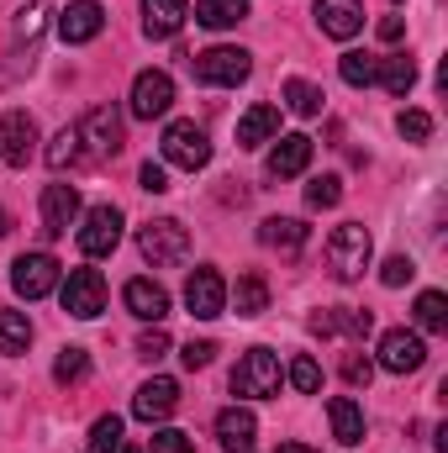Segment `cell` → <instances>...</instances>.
I'll return each mask as SVG.
<instances>
[{"label":"cell","instance_id":"74e56055","mask_svg":"<svg viewBox=\"0 0 448 453\" xmlns=\"http://www.w3.org/2000/svg\"><path fill=\"white\" fill-rule=\"evenodd\" d=\"M121 449V417H101L90 427V453H116Z\"/></svg>","mask_w":448,"mask_h":453},{"label":"cell","instance_id":"2e32d148","mask_svg":"<svg viewBox=\"0 0 448 453\" xmlns=\"http://www.w3.org/2000/svg\"><path fill=\"white\" fill-rule=\"evenodd\" d=\"M74 222H80V190L74 185H48L42 190V232L64 237Z\"/></svg>","mask_w":448,"mask_h":453},{"label":"cell","instance_id":"9c48e42d","mask_svg":"<svg viewBox=\"0 0 448 453\" xmlns=\"http://www.w3.org/2000/svg\"><path fill=\"white\" fill-rule=\"evenodd\" d=\"M74 237H80V253H85V258L116 253V242H121V211H116V206H90Z\"/></svg>","mask_w":448,"mask_h":453},{"label":"cell","instance_id":"f6af8a7d","mask_svg":"<svg viewBox=\"0 0 448 453\" xmlns=\"http://www.w3.org/2000/svg\"><path fill=\"white\" fill-rule=\"evenodd\" d=\"M369 374H375V364H369L364 353H348V358H343V380H348V385H369Z\"/></svg>","mask_w":448,"mask_h":453},{"label":"cell","instance_id":"1f68e13d","mask_svg":"<svg viewBox=\"0 0 448 453\" xmlns=\"http://www.w3.org/2000/svg\"><path fill=\"white\" fill-rule=\"evenodd\" d=\"M42 27H48V0L21 5V11H16V48H32V42L42 37Z\"/></svg>","mask_w":448,"mask_h":453},{"label":"cell","instance_id":"ab89813d","mask_svg":"<svg viewBox=\"0 0 448 453\" xmlns=\"http://www.w3.org/2000/svg\"><path fill=\"white\" fill-rule=\"evenodd\" d=\"M412 274H417V264H412L406 253H396V258H385V264H380V285H390V290H401Z\"/></svg>","mask_w":448,"mask_h":453},{"label":"cell","instance_id":"30bf717a","mask_svg":"<svg viewBox=\"0 0 448 453\" xmlns=\"http://www.w3.org/2000/svg\"><path fill=\"white\" fill-rule=\"evenodd\" d=\"M174 106V80L164 74V69H143L137 80H132V101H127V111L137 116V121H153V116H164Z\"/></svg>","mask_w":448,"mask_h":453},{"label":"cell","instance_id":"cb8c5ba5","mask_svg":"<svg viewBox=\"0 0 448 453\" xmlns=\"http://www.w3.org/2000/svg\"><path fill=\"white\" fill-rule=\"evenodd\" d=\"M274 132H280V111L269 101H259V106H248L243 121H237V148H264Z\"/></svg>","mask_w":448,"mask_h":453},{"label":"cell","instance_id":"7c38bea8","mask_svg":"<svg viewBox=\"0 0 448 453\" xmlns=\"http://www.w3.org/2000/svg\"><path fill=\"white\" fill-rule=\"evenodd\" d=\"M422 364H428V342L417 338V333L390 327V333L380 338V369H385V374H417Z\"/></svg>","mask_w":448,"mask_h":453},{"label":"cell","instance_id":"e575fe53","mask_svg":"<svg viewBox=\"0 0 448 453\" xmlns=\"http://www.w3.org/2000/svg\"><path fill=\"white\" fill-rule=\"evenodd\" d=\"M337 201H343V180H337V174H317V180L306 185V206H312V211H333Z\"/></svg>","mask_w":448,"mask_h":453},{"label":"cell","instance_id":"9a60e30c","mask_svg":"<svg viewBox=\"0 0 448 453\" xmlns=\"http://www.w3.org/2000/svg\"><path fill=\"white\" fill-rule=\"evenodd\" d=\"M101 27H106V11H101V0H69L64 5V16H58V37L64 42H90V37H101Z\"/></svg>","mask_w":448,"mask_h":453},{"label":"cell","instance_id":"5b68a950","mask_svg":"<svg viewBox=\"0 0 448 453\" xmlns=\"http://www.w3.org/2000/svg\"><path fill=\"white\" fill-rule=\"evenodd\" d=\"M58 280H64V264H58L53 253H21V258L11 264V290H16L21 301H42V296H53Z\"/></svg>","mask_w":448,"mask_h":453},{"label":"cell","instance_id":"3957f363","mask_svg":"<svg viewBox=\"0 0 448 453\" xmlns=\"http://www.w3.org/2000/svg\"><path fill=\"white\" fill-rule=\"evenodd\" d=\"M280 358L269 353V348H248L243 358H237V369H232V395H248V401H269V395H280Z\"/></svg>","mask_w":448,"mask_h":453},{"label":"cell","instance_id":"d6986e66","mask_svg":"<svg viewBox=\"0 0 448 453\" xmlns=\"http://www.w3.org/2000/svg\"><path fill=\"white\" fill-rule=\"evenodd\" d=\"M253 438H259V422H253L248 406L217 411V443H222V453H253Z\"/></svg>","mask_w":448,"mask_h":453},{"label":"cell","instance_id":"4dcf8cb0","mask_svg":"<svg viewBox=\"0 0 448 453\" xmlns=\"http://www.w3.org/2000/svg\"><path fill=\"white\" fill-rule=\"evenodd\" d=\"M375 69H380V58H375V53H359V48L337 58V74H343V85H353V90H369V85H375Z\"/></svg>","mask_w":448,"mask_h":453},{"label":"cell","instance_id":"4fadbf2b","mask_svg":"<svg viewBox=\"0 0 448 453\" xmlns=\"http://www.w3.org/2000/svg\"><path fill=\"white\" fill-rule=\"evenodd\" d=\"M32 153H37V121L27 111H5L0 116V158L11 169H27Z\"/></svg>","mask_w":448,"mask_h":453},{"label":"cell","instance_id":"8d00e7d4","mask_svg":"<svg viewBox=\"0 0 448 453\" xmlns=\"http://www.w3.org/2000/svg\"><path fill=\"white\" fill-rule=\"evenodd\" d=\"M290 385H296L301 395H317V390H322V369H317L312 353H296V358H290Z\"/></svg>","mask_w":448,"mask_h":453},{"label":"cell","instance_id":"d4e9b609","mask_svg":"<svg viewBox=\"0 0 448 453\" xmlns=\"http://www.w3.org/2000/svg\"><path fill=\"white\" fill-rule=\"evenodd\" d=\"M306 222H296V217H269V222L259 226V242L264 248H280V253H301L306 248Z\"/></svg>","mask_w":448,"mask_h":453},{"label":"cell","instance_id":"7bdbcfd3","mask_svg":"<svg viewBox=\"0 0 448 453\" xmlns=\"http://www.w3.org/2000/svg\"><path fill=\"white\" fill-rule=\"evenodd\" d=\"M164 353H169V333H164V327L153 322V327H148V333L137 338V358H148V364H153V358H164Z\"/></svg>","mask_w":448,"mask_h":453},{"label":"cell","instance_id":"277c9868","mask_svg":"<svg viewBox=\"0 0 448 453\" xmlns=\"http://www.w3.org/2000/svg\"><path fill=\"white\" fill-rule=\"evenodd\" d=\"M190 69H196V80H201V85L232 90V85H243V80L253 74V58H248L243 48H227V42H217V48L196 53V58H190Z\"/></svg>","mask_w":448,"mask_h":453},{"label":"cell","instance_id":"836d02e7","mask_svg":"<svg viewBox=\"0 0 448 453\" xmlns=\"http://www.w3.org/2000/svg\"><path fill=\"white\" fill-rule=\"evenodd\" d=\"M74 164H80V132L64 127V132L48 142V169H74Z\"/></svg>","mask_w":448,"mask_h":453},{"label":"cell","instance_id":"4316f807","mask_svg":"<svg viewBox=\"0 0 448 453\" xmlns=\"http://www.w3.org/2000/svg\"><path fill=\"white\" fill-rule=\"evenodd\" d=\"M243 16H248V0H201V5H196V21H201V27H212V32L237 27Z\"/></svg>","mask_w":448,"mask_h":453},{"label":"cell","instance_id":"ba28073f","mask_svg":"<svg viewBox=\"0 0 448 453\" xmlns=\"http://www.w3.org/2000/svg\"><path fill=\"white\" fill-rule=\"evenodd\" d=\"M64 311L80 317V322H90V317L106 311V280H101V269H69V280H64Z\"/></svg>","mask_w":448,"mask_h":453},{"label":"cell","instance_id":"ee69618b","mask_svg":"<svg viewBox=\"0 0 448 453\" xmlns=\"http://www.w3.org/2000/svg\"><path fill=\"white\" fill-rule=\"evenodd\" d=\"M180 358H185V369H206V364L217 358V342H212V338H201V342L190 338L185 348H180Z\"/></svg>","mask_w":448,"mask_h":453},{"label":"cell","instance_id":"52a82bcc","mask_svg":"<svg viewBox=\"0 0 448 453\" xmlns=\"http://www.w3.org/2000/svg\"><path fill=\"white\" fill-rule=\"evenodd\" d=\"M137 248H143V258L153 269H169V264H180L190 253V232L174 222V217H158V222H148L137 232Z\"/></svg>","mask_w":448,"mask_h":453},{"label":"cell","instance_id":"5bb4252c","mask_svg":"<svg viewBox=\"0 0 448 453\" xmlns=\"http://www.w3.org/2000/svg\"><path fill=\"white\" fill-rule=\"evenodd\" d=\"M174 406H180V385H174V380H164V374H158V380H148V385H137V395H132V417H137V422H148V427H153V422H169V417H174Z\"/></svg>","mask_w":448,"mask_h":453},{"label":"cell","instance_id":"603a6c76","mask_svg":"<svg viewBox=\"0 0 448 453\" xmlns=\"http://www.w3.org/2000/svg\"><path fill=\"white\" fill-rule=\"evenodd\" d=\"M328 422H333V438L343 449H359L364 443V406L353 395H333L328 401Z\"/></svg>","mask_w":448,"mask_h":453},{"label":"cell","instance_id":"44dd1931","mask_svg":"<svg viewBox=\"0 0 448 453\" xmlns=\"http://www.w3.org/2000/svg\"><path fill=\"white\" fill-rule=\"evenodd\" d=\"M369 327H375V317H369V311H353V306H333V311H317V317H312V333H317V338H337V333L369 338Z\"/></svg>","mask_w":448,"mask_h":453},{"label":"cell","instance_id":"ac0fdd59","mask_svg":"<svg viewBox=\"0 0 448 453\" xmlns=\"http://www.w3.org/2000/svg\"><path fill=\"white\" fill-rule=\"evenodd\" d=\"M121 301H127V311H132L137 322H164V317H169V290H164L158 280H127Z\"/></svg>","mask_w":448,"mask_h":453},{"label":"cell","instance_id":"7402d4cb","mask_svg":"<svg viewBox=\"0 0 448 453\" xmlns=\"http://www.w3.org/2000/svg\"><path fill=\"white\" fill-rule=\"evenodd\" d=\"M185 0H143V32L153 37V42H169L180 27H185Z\"/></svg>","mask_w":448,"mask_h":453},{"label":"cell","instance_id":"8fae6325","mask_svg":"<svg viewBox=\"0 0 448 453\" xmlns=\"http://www.w3.org/2000/svg\"><path fill=\"white\" fill-rule=\"evenodd\" d=\"M185 306H190V317H201V322H217L227 311V280L206 264V269H196L190 280H185Z\"/></svg>","mask_w":448,"mask_h":453},{"label":"cell","instance_id":"60d3db41","mask_svg":"<svg viewBox=\"0 0 448 453\" xmlns=\"http://www.w3.org/2000/svg\"><path fill=\"white\" fill-rule=\"evenodd\" d=\"M396 127H401V137H406V142H428V137H433V116H428V111H401Z\"/></svg>","mask_w":448,"mask_h":453},{"label":"cell","instance_id":"d6a6232c","mask_svg":"<svg viewBox=\"0 0 448 453\" xmlns=\"http://www.w3.org/2000/svg\"><path fill=\"white\" fill-rule=\"evenodd\" d=\"M322 101H328V96H322L317 85H306V80H285V106H290L296 116H322Z\"/></svg>","mask_w":448,"mask_h":453},{"label":"cell","instance_id":"83f0119b","mask_svg":"<svg viewBox=\"0 0 448 453\" xmlns=\"http://www.w3.org/2000/svg\"><path fill=\"white\" fill-rule=\"evenodd\" d=\"M232 306H237V317H264L269 311V285L259 274H243L237 290H232Z\"/></svg>","mask_w":448,"mask_h":453},{"label":"cell","instance_id":"8992f818","mask_svg":"<svg viewBox=\"0 0 448 453\" xmlns=\"http://www.w3.org/2000/svg\"><path fill=\"white\" fill-rule=\"evenodd\" d=\"M164 164H174V169H206L212 164V142H206V132L196 127V121H169L164 127Z\"/></svg>","mask_w":448,"mask_h":453},{"label":"cell","instance_id":"d590c367","mask_svg":"<svg viewBox=\"0 0 448 453\" xmlns=\"http://www.w3.org/2000/svg\"><path fill=\"white\" fill-rule=\"evenodd\" d=\"M85 374H90V353H85V348H64L58 364H53V380H58V385H74V380H85Z\"/></svg>","mask_w":448,"mask_h":453},{"label":"cell","instance_id":"b9f144b4","mask_svg":"<svg viewBox=\"0 0 448 453\" xmlns=\"http://www.w3.org/2000/svg\"><path fill=\"white\" fill-rule=\"evenodd\" d=\"M137 185H143L148 196H164V190H169V164H153V158H148V164L137 169Z\"/></svg>","mask_w":448,"mask_h":453},{"label":"cell","instance_id":"681fc988","mask_svg":"<svg viewBox=\"0 0 448 453\" xmlns=\"http://www.w3.org/2000/svg\"><path fill=\"white\" fill-rule=\"evenodd\" d=\"M116 453H137V449H127V443H121V449H116Z\"/></svg>","mask_w":448,"mask_h":453},{"label":"cell","instance_id":"f35d334b","mask_svg":"<svg viewBox=\"0 0 448 453\" xmlns=\"http://www.w3.org/2000/svg\"><path fill=\"white\" fill-rule=\"evenodd\" d=\"M148 453H196V443H190V433H180V427H158L153 443H148Z\"/></svg>","mask_w":448,"mask_h":453},{"label":"cell","instance_id":"f1b7e54d","mask_svg":"<svg viewBox=\"0 0 448 453\" xmlns=\"http://www.w3.org/2000/svg\"><path fill=\"white\" fill-rule=\"evenodd\" d=\"M27 348H32V322H27V311H0V353L16 358V353H27Z\"/></svg>","mask_w":448,"mask_h":453},{"label":"cell","instance_id":"c3c4849f","mask_svg":"<svg viewBox=\"0 0 448 453\" xmlns=\"http://www.w3.org/2000/svg\"><path fill=\"white\" fill-rule=\"evenodd\" d=\"M280 453H317V449H306V443H285Z\"/></svg>","mask_w":448,"mask_h":453},{"label":"cell","instance_id":"7a4b0ae2","mask_svg":"<svg viewBox=\"0 0 448 453\" xmlns=\"http://www.w3.org/2000/svg\"><path fill=\"white\" fill-rule=\"evenodd\" d=\"M74 132H80V164H106V158L121 153V142H127L116 106H90V111L80 116Z\"/></svg>","mask_w":448,"mask_h":453},{"label":"cell","instance_id":"7dc6e473","mask_svg":"<svg viewBox=\"0 0 448 453\" xmlns=\"http://www.w3.org/2000/svg\"><path fill=\"white\" fill-rule=\"evenodd\" d=\"M11 226H16V222H11V211H5V206H0V237H5V232H11Z\"/></svg>","mask_w":448,"mask_h":453},{"label":"cell","instance_id":"e0dca14e","mask_svg":"<svg viewBox=\"0 0 448 453\" xmlns=\"http://www.w3.org/2000/svg\"><path fill=\"white\" fill-rule=\"evenodd\" d=\"M317 27L337 42L359 37L364 32V0H317Z\"/></svg>","mask_w":448,"mask_h":453},{"label":"cell","instance_id":"bcb514c9","mask_svg":"<svg viewBox=\"0 0 448 453\" xmlns=\"http://www.w3.org/2000/svg\"><path fill=\"white\" fill-rule=\"evenodd\" d=\"M401 32H406L401 16H385V21H380V42H401Z\"/></svg>","mask_w":448,"mask_h":453},{"label":"cell","instance_id":"f546056e","mask_svg":"<svg viewBox=\"0 0 448 453\" xmlns=\"http://www.w3.org/2000/svg\"><path fill=\"white\" fill-rule=\"evenodd\" d=\"M412 317H417L422 333H448V296L444 290H422L417 306H412Z\"/></svg>","mask_w":448,"mask_h":453},{"label":"cell","instance_id":"ffe728a7","mask_svg":"<svg viewBox=\"0 0 448 453\" xmlns=\"http://www.w3.org/2000/svg\"><path fill=\"white\" fill-rule=\"evenodd\" d=\"M306 164H312V137L306 132H285L274 142V153H269V174L274 180H296V174H306Z\"/></svg>","mask_w":448,"mask_h":453},{"label":"cell","instance_id":"484cf974","mask_svg":"<svg viewBox=\"0 0 448 453\" xmlns=\"http://www.w3.org/2000/svg\"><path fill=\"white\" fill-rule=\"evenodd\" d=\"M375 85H385L390 96H406V90L417 85V64H412L406 53H390V58H380V69H375Z\"/></svg>","mask_w":448,"mask_h":453},{"label":"cell","instance_id":"6da1fadb","mask_svg":"<svg viewBox=\"0 0 448 453\" xmlns=\"http://www.w3.org/2000/svg\"><path fill=\"white\" fill-rule=\"evenodd\" d=\"M369 258H375V237H369V226L364 222L333 226V237H328V269H333V280H343V285L364 280Z\"/></svg>","mask_w":448,"mask_h":453}]
</instances>
